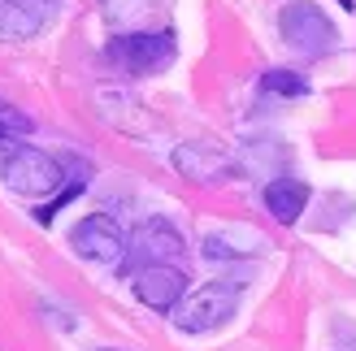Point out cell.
I'll return each instance as SVG.
<instances>
[{"mask_svg":"<svg viewBox=\"0 0 356 351\" xmlns=\"http://www.w3.org/2000/svg\"><path fill=\"white\" fill-rule=\"evenodd\" d=\"M104 57H109L122 74H161V69L174 61V35L170 31H135V35H118L109 40L104 48Z\"/></svg>","mask_w":356,"mask_h":351,"instance_id":"277c9868","label":"cell"},{"mask_svg":"<svg viewBox=\"0 0 356 351\" xmlns=\"http://www.w3.org/2000/svg\"><path fill=\"white\" fill-rule=\"evenodd\" d=\"M174 169L183 173V178H195V182H226L230 173H235V165H230L222 152L200 148V144L174 148Z\"/></svg>","mask_w":356,"mask_h":351,"instance_id":"30bf717a","label":"cell"},{"mask_svg":"<svg viewBox=\"0 0 356 351\" xmlns=\"http://www.w3.org/2000/svg\"><path fill=\"white\" fill-rule=\"evenodd\" d=\"M0 178L17 196H52L65 182V169L57 156H48L31 144H9L0 152Z\"/></svg>","mask_w":356,"mask_h":351,"instance_id":"6da1fadb","label":"cell"},{"mask_svg":"<svg viewBox=\"0 0 356 351\" xmlns=\"http://www.w3.org/2000/svg\"><path fill=\"white\" fill-rule=\"evenodd\" d=\"M96 351H118V347H96Z\"/></svg>","mask_w":356,"mask_h":351,"instance_id":"5bb4252c","label":"cell"},{"mask_svg":"<svg viewBox=\"0 0 356 351\" xmlns=\"http://www.w3.org/2000/svg\"><path fill=\"white\" fill-rule=\"evenodd\" d=\"M261 92L265 96H305L309 83L300 74H291V69H270V74L261 78Z\"/></svg>","mask_w":356,"mask_h":351,"instance_id":"7c38bea8","label":"cell"},{"mask_svg":"<svg viewBox=\"0 0 356 351\" xmlns=\"http://www.w3.org/2000/svg\"><path fill=\"white\" fill-rule=\"evenodd\" d=\"M278 35L287 40L291 52H300V57H330L334 44H339L334 22L326 17L322 5H313V0H291V5H282Z\"/></svg>","mask_w":356,"mask_h":351,"instance_id":"7a4b0ae2","label":"cell"},{"mask_svg":"<svg viewBox=\"0 0 356 351\" xmlns=\"http://www.w3.org/2000/svg\"><path fill=\"white\" fill-rule=\"evenodd\" d=\"M239 308V282H204L195 286L183 304L174 308V329L178 334H209V329L226 325Z\"/></svg>","mask_w":356,"mask_h":351,"instance_id":"3957f363","label":"cell"},{"mask_svg":"<svg viewBox=\"0 0 356 351\" xmlns=\"http://www.w3.org/2000/svg\"><path fill=\"white\" fill-rule=\"evenodd\" d=\"M70 248L79 256H87V260H96V265H122V256H127V234H122V225L109 213H92L70 230Z\"/></svg>","mask_w":356,"mask_h":351,"instance_id":"8992f818","label":"cell"},{"mask_svg":"<svg viewBox=\"0 0 356 351\" xmlns=\"http://www.w3.org/2000/svg\"><path fill=\"white\" fill-rule=\"evenodd\" d=\"M17 135H31V117L0 100V144H9V139H17Z\"/></svg>","mask_w":356,"mask_h":351,"instance_id":"4fadbf2b","label":"cell"},{"mask_svg":"<svg viewBox=\"0 0 356 351\" xmlns=\"http://www.w3.org/2000/svg\"><path fill=\"white\" fill-rule=\"evenodd\" d=\"M305 204H309V187L300 182V178H274V182H265V208L274 213V221H282V225L300 221Z\"/></svg>","mask_w":356,"mask_h":351,"instance_id":"8fae6325","label":"cell"},{"mask_svg":"<svg viewBox=\"0 0 356 351\" xmlns=\"http://www.w3.org/2000/svg\"><path fill=\"white\" fill-rule=\"evenodd\" d=\"M57 5L52 0H0V40H35Z\"/></svg>","mask_w":356,"mask_h":351,"instance_id":"ba28073f","label":"cell"},{"mask_svg":"<svg viewBox=\"0 0 356 351\" xmlns=\"http://www.w3.org/2000/svg\"><path fill=\"white\" fill-rule=\"evenodd\" d=\"M131 286H135V300L152 308V312H174L178 304L187 300V273L183 269H174V265H148V269H139L131 277Z\"/></svg>","mask_w":356,"mask_h":351,"instance_id":"52a82bcc","label":"cell"},{"mask_svg":"<svg viewBox=\"0 0 356 351\" xmlns=\"http://www.w3.org/2000/svg\"><path fill=\"white\" fill-rule=\"evenodd\" d=\"M187 252V243L183 234L174 230V225L165 217H152L144 225H135V234L127 239V256H122V273H139V269H148V265H170L174 256H183Z\"/></svg>","mask_w":356,"mask_h":351,"instance_id":"5b68a950","label":"cell"},{"mask_svg":"<svg viewBox=\"0 0 356 351\" xmlns=\"http://www.w3.org/2000/svg\"><path fill=\"white\" fill-rule=\"evenodd\" d=\"M200 248H204L209 260H239V256H261L270 243H265L252 225H222V230L204 234Z\"/></svg>","mask_w":356,"mask_h":351,"instance_id":"9c48e42d","label":"cell"}]
</instances>
